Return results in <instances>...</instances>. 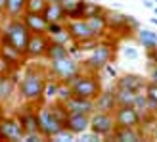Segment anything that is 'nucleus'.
Wrapping results in <instances>:
<instances>
[{
    "mask_svg": "<svg viewBox=\"0 0 157 142\" xmlns=\"http://www.w3.org/2000/svg\"><path fill=\"white\" fill-rule=\"evenodd\" d=\"M48 81V69L29 65L21 73L19 85H17V94L25 104H42L44 102V86Z\"/></svg>",
    "mask_w": 157,
    "mask_h": 142,
    "instance_id": "1",
    "label": "nucleus"
},
{
    "mask_svg": "<svg viewBox=\"0 0 157 142\" xmlns=\"http://www.w3.org/2000/svg\"><path fill=\"white\" fill-rule=\"evenodd\" d=\"M29 38H31V31L21 18H6L4 25H2V42L4 44H10L17 52L25 54Z\"/></svg>",
    "mask_w": 157,
    "mask_h": 142,
    "instance_id": "2",
    "label": "nucleus"
},
{
    "mask_svg": "<svg viewBox=\"0 0 157 142\" xmlns=\"http://www.w3.org/2000/svg\"><path fill=\"white\" fill-rule=\"evenodd\" d=\"M113 58H115V44L111 41H104V38H100V42L90 50L88 58L82 61V69L100 75L107 64H111Z\"/></svg>",
    "mask_w": 157,
    "mask_h": 142,
    "instance_id": "3",
    "label": "nucleus"
},
{
    "mask_svg": "<svg viewBox=\"0 0 157 142\" xmlns=\"http://www.w3.org/2000/svg\"><path fill=\"white\" fill-rule=\"evenodd\" d=\"M71 86L73 96L78 98H86V100H94L101 92V81L98 73H92V71H81L71 83H67Z\"/></svg>",
    "mask_w": 157,
    "mask_h": 142,
    "instance_id": "4",
    "label": "nucleus"
},
{
    "mask_svg": "<svg viewBox=\"0 0 157 142\" xmlns=\"http://www.w3.org/2000/svg\"><path fill=\"white\" fill-rule=\"evenodd\" d=\"M81 71H82V64H78L73 56L52 60L50 65H48V75L56 77L58 81H61V83H71Z\"/></svg>",
    "mask_w": 157,
    "mask_h": 142,
    "instance_id": "5",
    "label": "nucleus"
},
{
    "mask_svg": "<svg viewBox=\"0 0 157 142\" xmlns=\"http://www.w3.org/2000/svg\"><path fill=\"white\" fill-rule=\"evenodd\" d=\"M36 109H38V131L42 132V136L46 140L54 138L65 129V123L52 112V108L48 104H38Z\"/></svg>",
    "mask_w": 157,
    "mask_h": 142,
    "instance_id": "6",
    "label": "nucleus"
},
{
    "mask_svg": "<svg viewBox=\"0 0 157 142\" xmlns=\"http://www.w3.org/2000/svg\"><path fill=\"white\" fill-rule=\"evenodd\" d=\"M115 127H117V123H115L113 113H107V112H92L90 113V131H94L101 138H107L115 131Z\"/></svg>",
    "mask_w": 157,
    "mask_h": 142,
    "instance_id": "7",
    "label": "nucleus"
},
{
    "mask_svg": "<svg viewBox=\"0 0 157 142\" xmlns=\"http://www.w3.org/2000/svg\"><path fill=\"white\" fill-rule=\"evenodd\" d=\"M113 117L117 127H142V113L136 106H117Z\"/></svg>",
    "mask_w": 157,
    "mask_h": 142,
    "instance_id": "8",
    "label": "nucleus"
},
{
    "mask_svg": "<svg viewBox=\"0 0 157 142\" xmlns=\"http://www.w3.org/2000/svg\"><path fill=\"white\" fill-rule=\"evenodd\" d=\"M48 46H50V37L46 35V33H31L27 50H25L27 60H40V58H46Z\"/></svg>",
    "mask_w": 157,
    "mask_h": 142,
    "instance_id": "9",
    "label": "nucleus"
},
{
    "mask_svg": "<svg viewBox=\"0 0 157 142\" xmlns=\"http://www.w3.org/2000/svg\"><path fill=\"white\" fill-rule=\"evenodd\" d=\"M0 135L8 142H23L25 131H23L21 123L15 115H6L4 119L0 121Z\"/></svg>",
    "mask_w": 157,
    "mask_h": 142,
    "instance_id": "10",
    "label": "nucleus"
},
{
    "mask_svg": "<svg viewBox=\"0 0 157 142\" xmlns=\"http://www.w3.org/2000/svg\"><path fill=\"white\" fill-rule=\"evenodd\" d=\"M19 69H12L10 73L0 75V104H8L12 102L15 92H17V85H19Z\"/></svg>",
    "mask_w": 157,
    "mask_h": 142,
    "instance_id": "11",
    "label": "nucleus"
},
{
    "mask_svg": "<svg viewBox=\"0 0 157 142\" xmlns=\"http://www.w3.org/2000/svg\"><path fill=\"white\" fill-rule=\"evenodd\" d=\"M67 25V31L69 35H71L73 42H84V41H90V38H98L96 35H94V31L90 29L88 21H86L84 18H78V19H67L65 21Z\"/></svg>",
    "mask_w": 157,
    "mask_h": 142,
    "instance_id": "12",
    "label": "nucleus"
},
{
    "mask_svg": "<svg viewBox=\"0 0 157 142\" xmlns=\"http://www.w3.org/2000/svg\"><path fill=\"white\" fill-rule=\"evenodd\" d=\"M113 89H123V90H132V92H144L146 89V81L142 75L136 73H124L115 77V86Z\"/></svg>",
    "mask_w": 157,
    "mask_h": 142,
    "instance_id": "13",
    "label": "nucleus"
},
{
    "mask_svg": "<svg viewBox=\"0 0 157 142\" xmlns=\"http://www.w3.org/2000/svg\"><path fill=\"white\" fill-rule=\"evenodd\" d=\"M144 131L142 127H115V131L107 136V140H117V142H140L144 140Z\"/></svg>",
    "mask_w": 157,
    "mask_h": 142,
    "instance_id": "14",
    "label": "nucleus"
},
{
    "mask_svg": "<svg viewBox=\"0 0 157 142\" xmlns=\"http://www.w3.org/2000/svg\"><path fill=\"white\" fill-rule=\"evenodd\" d=\"M117 96H115V89L111 90H104L94 98V112H107V113H113L117 109Z\"/></svg>",
    "mask_w": 157,
    "mask_h": 142,
    "instance_id": "15",
    "label": "nucleus"
},
{
    "mask_svg": "<svg viewBox=\"0 0 157 142\" xmlns=\"http://www.w3.org/2000/svg\"><path fill=\"white\" fill-rule=\"evenodd\" d=\"M65 127L78 136L81 132L90 129V113H69Z\"/></svg>",
    "mask_w": 157,
    "mask_h": 142,
    "instance_id": "16",
    "label": "nucleus"
},
{
    "mask_svg": "<svg viewBox=\"0 0 157 142\" xmlns=\"http://www.w3.org/2000/svg\"><path fill=\"white\" fill-rule=\"evenodd\" d=\"M105 19H107V31H115V33H121V31L123 33H130L128 31V15L105 10Z\"/></svg>",
    "mask_w": 157,
    "mask_h": 142,
    "instance_id": "17",
    "label": "nucleus"
},
{
    "mask_svg": "<svg viewBox=\"0 0 157 142\" xmlns=\"http://www.w3.org/2000/svg\"><path fill=\"white\" fill-rule=\"evenodd\" d=\"M21 19L25 21V25L29 27L31 33H46L48 29V21L42 14H35V12H23Z\"/></svg>",
    "mask_w": 157,
    "mask_h": 142,
    "instance_id": "18",
    "label": "nucleus"
},
{
    "mask_svg": "<svg viewBox=\"0 0 157 142\" xmlns=\"http://www.w3.org/2000/svg\"><path fill=\"white\" fill-rule=\"evenodd\" d=\"M0 56H2L8 64L12 65V69H19L21 65H25V61H27V56L25 54H21L17 52L15 48H12L10 44H0Z\"/></svg>",
    "mask_w": 157,
    "mask_h": 142,
    "instance_id": "19",
    "label": "nucleus"
},
{
    "mask_svg": "<svg viewBox=\"0 0 157 142\" xmlns=\"http://www.w3.org/2000/svg\"><path fill=\"white\" fill-rule=\"evenodd\" d=\"M69 113H92L94 112V100H86V98H78L71 96L69 100L63 102Z\"/></svg>",
    "mask_w": 157,
    "mask_h": 142,
    "instance_id": "20",
    "label": "nucleus"
},
{
    "mask_svg": "<svg viewBox=\"0 0 157 142\" xmlns=\"http://www.w3.org/2000/svg\"><path fill=\"white\" fill-rule=\"evenodd\" d=\"M42 15L46 18V21H48V23H54V21H67L65 12H63V8H61L59 0H48V6H46V10L42 12Z\"/></svg>",
    "mask_w": 157,
    "mask_h": 142,
    "instance_id": "21",
    "label": "nucleus"
},
{
    "mask_svg": "<svg viewBox=\"0 0 157 142\" xmlns=\"http://www.w3.org/2000/svg\"><path fill=\"white\" fill-rule=\"evenodd\" d=\"M86 21H88L90 29L94 31V35H96L98 38H104V37H105V31H107L105 10L101 12V14H94V15H90V18H86Z\"/></svg>",
    "mask_w": 157,
    "mask_h": 142,
    "instance_id": "22",
    "label": "nucleus"
},
{
    "mask_svg": "<svg viewBox=\"0 0 157 142\" xmlns=\"http://www.w3.org/2000/svg\"><path fill=\"white\" fill-rule=\"evenodd\" d=\"M59 4H61V8H63L67 19L82 18V4H84V0H59Z\"/></svg>",
    "mask_w": 157,
    "mask_h": 142,
    "instance_id": "23",
    "label": "nucleus"
},
{
    "mask_svg": "<svg viewBox=\"0 0 157 142\" xmlns=\"http://www.w3.org/2000/svg\"><path fill=\"white\" fill-rule=\"evenodd\" d=\"M27 0H6L4 4V15L6 18H21L25 12Z\"/></svg>",
    "mask_w": 157,
    "mask_h": 142,
    "instance_id": "24",
    "label": "nucleus"
},
{
    "mask_svg": "<svg viewBox=\"0 0 157 142\" xmlns=\"http://www.w3.org/2000/svg\"><path fill=\"white\" fill-rule=\"evenodd\" d=\"M136 37H138L140 46H144V48H146V52L157 46V33H153V31H150V29H138L136 31Z\"/></svg>",
    "mask_w": 157,
    "mask_h": 142,
    "instance_id": "25",
    "label": "nucleus"
},
{
    "mask_svg": "<svg viewBox=\"0 0 157 142\" xmlns=\"http://www.w3.org/2000/svg\"><path fill=\"white\" fill-rule=\"evenodd\" d=\"M65 56H71V52H69V46H67V44H59V42L50 41L48 52H46V60L52 61V60H59V58H65Z\"/></svg>",
    "mask_w": 157,
    "mask_h": 142,
    "instance_id": "26",
    "label": "nucleus"
},
{
    "mask_svg": "<svg viewBox=\"0 0 157 142\" xmlns=\"http://www.w3.org/2000/svg\"><path fill=\"white\" fill-rule=\"evenodd\" d=\"M61 86V81H58L56 77H50L48 75V81H46V86H44V102H52L58 98V90Z\"/></svg>",
    "mask_w": 157,
    "mask_h": 142,
    "instance_id": "27",
    "label": "nucleus"
},
{
    "mask_svg": "<svg viewBox=\"0 0 157 142\" xmlns=\"http://www.w3.org/2000/svg\"><path fill=\"white\" fill-rule=\"evenodd\" d=\"M138 94H140V92L115 89V96H117V104H119V106H134V102H136V98H138Z\"/></svg>",
    "mask_w": 157,
    "mask_h": 142,
    "instance_id": "28",
    "label": "nucleus"
},
{
    "mask_svg": "<svg viewBox=\"0 0 157 142\" xmlns=\"http://www.w3.org/2000/svg\"><path fill=\"white\" fill-rule=\"evenodd\" d=\"M48 6V0H27L25 4V12H35V14H42Z\"/></svg>",
    "mask_w": 157,
    "mask_h": 142,
    "instance_id": "29",
    "label": "nucleus"
},
{
    "mask_svg": "<svg viewBox=\"0 0 157 142\" xmlns=\"http://www.w3.org/2000/svg\"><path fill=\"white\" fill-rule=\"evenodd\" d=\"M101 12H104V8H101L100 4L84 0V4H82V18H84V19L90 18V15H94V14H101Z\"/></svg>",
    "mask_w": 157,
    "mask_h": 142,
    "instance_id": "30",
    "label": "nucleus"
},
{
    "mask_svg": "<svg viewBox=\"0 0 157 142\" xmlns=\"http://www.w3.org/2000/svg\"><path fill=\"white\" fill-rule=\"evenodd\" d=\"M144 92H146L147 100H150L153 106H157V83H151V81H150V83H146Z\"/></svg>",
    "mask_w": 157,
    "mask_h": 142,
    "instance_id": "31",
    "label": "nucleus"
},
{
    "mask_svg": "<svg viewBox=\"0 0 157 142\" xmlns=\"http://www.w3.org/2000/svg\"><path fill=\"white\" fill-rule=\"evenodd\" d=\"M75 138H77V135H75V132H71V131L65 127L63 131L59 132V135H56L52 140H56V142H71V140H75Z\"/></svg>",
    "mask_w": 157,
    "mask_h": 142,
    "instance_id": "32",
    "label": "nucleus"
},
{
    "mask_svg": "<svg viewBox=\"0 0 157 142\" xmlns=\"http://www.w3.org/2000/svg\"><path fill=\"white\" fill-rule=\"evenodd\" d=\"M78 136H81V140H84V142H100V140H101V136L96 135V132L90 131V129H88V131H84V132H81Z\"/></svg>",
    "mask_w": 157,
    "mask_h": 142,
    "instance_id": "33",
    "label": "nucleus"
},
{
    "mask_svg": "<svg viewBox=\"0 0 157 142\" xmlns=\"http://www.w3.org/2000/svg\"><path fill=\"white\" fill-rule=\"evenodd\" d=\"M42 140H46V138L42 136V132H40V131H36V132H29V135L23 136V142H42Z\"/></svg>",
    "mask_w": 157,
    "mask_h": 142,
    "instance_id": "34",
    "label": "nucleus"
},
{
    "mask_svg": "<svg viewBox=\"0 0 157 142\" xmlns=\"http://www.w3.org/2000/svg\"><path fill=\"white\" fill-rule=\"evenodd\" d=\"M10 71H12V65L8 64V61H6L2 56H0V75H4V73H10Z\"/></svg>",
    "mask_w": 157,
    "mask_h": 142,
    "instance_id": "35",
    "label": "nucleus"
},
{
    "mask_svg": "<svg viewBox=\"0 0 157 142\" xmlns=\"http://www.w3.org/2000/svg\"><path fill=\"white\" fill-rule=\"evenodd\" d=\"M150 81L157 83V64L155 61H150Z\"/></svg>",
    "mask_w": 157,
    "mask_h": 142,
    "instance_id": "36",
    "label": "nucleus"
},
{
    "mask_svg": "<svg viewBox=\"0 0 157 142\" xmlns=\"http://www.w3.org/2000/svg\"><path fill=\"white\" fill-rule=\"evenodd\" d=\"M123 54L127 58H130V60H136L138 58V52L134 50V48H130V46H127V48H123Z\"/></svg>",
    "mask_w": 157,
    "mask_h": 142,
    "instance_id": "37",
    "label": "nucleus"
},
{
    "mask_svg": "<svg viewBox=\"0 0 157 142\" xmlns=\"http://www.w3.org/2000/svg\"><path fill=\"white\" fill-rule=\"evenodd\" d=\"M147 60L157 64V46H155V48H151V50H147Z\"/></svg>",
    "mask_w": 157,
    "mask_h": 142,
    "instance_id": "38",
    "label": "nucleus"
},
{
    "mask_svg": "<svg viewBox=\"0 0 157 142\" xmlns=\"http://www.w3.org/2000/svg\"><path fill=\"white\" fill-rule=\"evenodd\" d=\"M104 71H107V73H109V77H113V79L117 77V69H115V67H113L111 64H107V65L104 67Z\"/></svg>",
    "mask_w": 157,
    "mask_h": 142,
    "instance_id": "39",
    "label": "nucleus"
},
{
    "mask_svg": "<svg viewBox=\"0 0 157 142\" xmlns=\"http://www.w3.org/2000/svg\"><path fill=\"white\" fill-rule=\"evenodd\" d=\"M150 138H151V140H157V121L153 123V132L150 135Z\"/></svg>",
    "mask_w": 157,
    "mask_h": 142,
    "instance_id": "40",
    "label": "nucleus"
},
{
    "mask_svg": "<svg viewBox=\"0 0 157 142\" xmlns=\"http://www.w3.org/2000/svg\"><path fill=\"white\" fill-rule=\"evenodd\" d=\"M6 117V109H4V104H0V121Z\"/></svg>",
    "mask_w": 157,
    "mask_h": 142,
    "instance_id": "41",
    "label": "nucleus"
},
{
    "mask_svg": "<svg viewBox=\"0 0 157 142\" xmlns=\"http://www.w3.org/2000/svg\"><path fill=\"white\" fill-rule=\"evenodd\" d=\"M4 4H6V0H0V15H4Z\"/></svg>",
    "mask_w": 157,
    "mask_h": 142,
    "instance_id": "42",
    "label": "nucleus"
},
{
    "mask_svg": "<svg viewBox=\"0 0 157 142\" xmlns=\"http://www.w3.org/2000/svg\"><path fill=\"white\" fill-rule=\"evenodd\" d=\"M0 44H2V25H0Z\"/></svg>",
    "mask_w": 157,
    "mask_h": 142,
    "instance_id": "43",
    "label": "nucleus"
},
{
    "mask_svg": "<svg viewBox=\"0 0 157 142\" xmlns=\"http://www.w3.org/2000/svg\"><path fill=\"white\" fill-rule=\"evenodd\" d=\"M0 140H4V138H2V135H0Z\"/></svg>",
    "mask_w": 157,
    "mask_h": 142,
    "instance_id": "44",
    "label": "nucleus"
}]
</instances>
